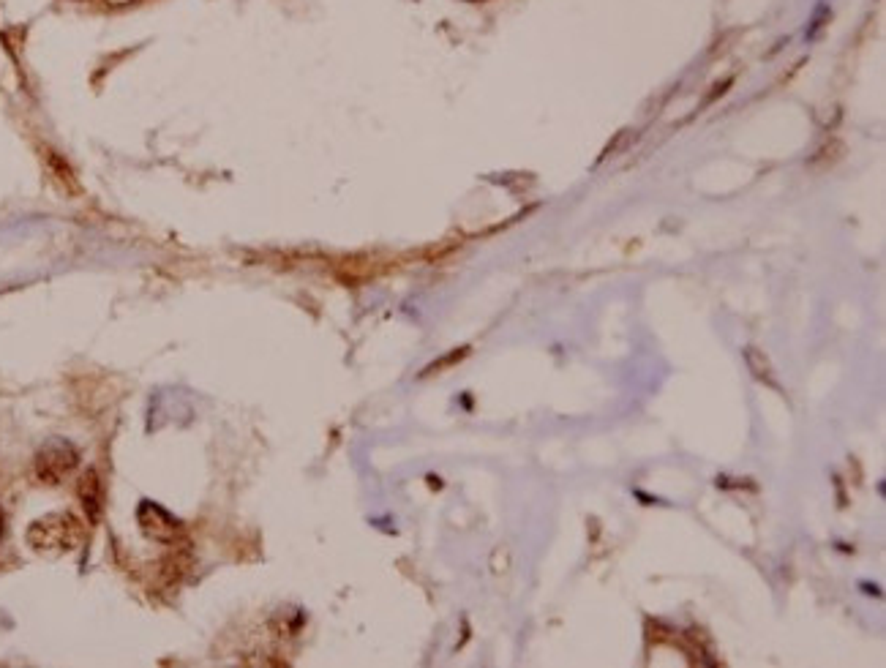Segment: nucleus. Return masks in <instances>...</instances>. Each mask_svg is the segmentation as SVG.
Returning a JSON list of instances; mask_svg holds the SVG:
<instances>
[{
    "label": "nucleus",
    "instance_id": "nucleus-1",
    "mask_svg": "<svg viewBox=\"0 0 886 668\" xmlns=\"http://www.w3.org/2000/svg\"><path fill=\"white\" fill-rule=\"evenodd\" d=\"M28 543L39 554H69L82 543V521L74 513H50L30 524Z\"/></svg>",
    "mask_w": 886,
    "mask_h": 668
},
{
    "label": "nucleus",
    "instance_id": "nucleus-2",
    "mask_svg": "<svg viewBox=\"0 0 886 668\" xmlns=\"http://www.w3.org/2000/svg\"><path fill=\"white\" fill-rule=\"evenodd\" d=\"M80 464V453L77 448L66 442V439H52L44 448L36 453V461H33V472L41 483L47 486H58L60 480H66Z\"/></svg>",
    "mask_w": 886,
    "mask_h": 668
},
{
    "label": "nucleus",
    "instance_id": "nucleus-3",
    "mask_svg": "<svg viewBox=\"0 0 886 668\" xmlns=\"http://www.w3.org/2000/svg\"><path fill=\"white\" fill-rule=\"evenodd\" d=\"M140 524L142 532H145L148 538L159 540V543H175V540H180L186 535L183 524H180L172 513H167V510L159 508V505H153V502H142Z\"/></svg>",
    "mask_w": 886,
    "mask_h": 668
},
{
    "label": "nucleus",
    "instance_id": "nucleus-4",
    "mask_svg": "<svg viewBox=\"0 0 886 668\" xmlns=\"http://www.w3.org/2000/svg\"><path fill=\"white\" fill-rule=\"evenodd\" d=\"M77 494H80V499H82V508H85V513H88V519L90 521H96L99 519V513H101V483H99V475H96V472H93V469H88V472H85V475H82V480H80V486H77Z\"/></svg>",
    "mask_w": 886,
    "mask_h": 668
},
{
    "label": "nucleus",
    "instance_id": "nucleus-5",
    "mask_svg": "<svg viewBox=\"0 0 886 668\" xmlns=\"http://www.w3.org/2000/svg\"><path fill=\"white\" fill-rule=\"evenodd\" d=\"M104 3H107L110 9H126V6H134L137 0H104Z\"/></svg>",
    "mask_w": 886,
    "mask_h": 668
}]
</instances>
